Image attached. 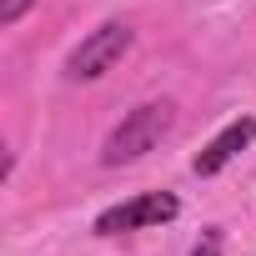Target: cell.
<instances>
[{
  "label": "cell",
  "mask_w": 256,
  "mask_h": 256,
  "mask_svg": "<svg viewBox=\"0 0 256 256\" xmlns=\"http://www.w3.org/2000/svg\"><path fill=\"white\" fill-rule=\"evenodd\" d=\"M191 256H221V231L211 226V231H206V236L196 241V251H191Z\"/></svg>",
  "instance_id": "6"
},
{
  "label": "cell",
  "mask_w": 256,
  "mask_h": 256,
  "mask_svg": "<svg viewBox=\"0 0 256 256\" xmlns=\"http://www.w3.org/2000/svg\"><path fill=\"white\" fill-rule=\"evenodd\" d=\"M26 10H30V0H0V26H16Z\"/></svg>",
  "instance_id": "5"
},
{
  "label": "cell",
  "mask_w": 256,
  "mask_h": 256,
  "mask_svg": "<svg viewBox=\"0 0 256 256\" xmlns=\"http://www.w3.org/2000/svg\"><path fill=\"white\" fill-rule=\"evenodd\" d=\"M126 50H131V26H120V20H106L100 30H90L76 50H70V60H66V76L70 80H96V76H106Z\"/></svg>",
  "instance_id": "2"
},
{
  "label": "cell",
  "mask_w": 256,
  "mask_h": 256,
  "mask_svg": "<svg viewBox=\"0 0 256 256\" xmlns=\"http://www.w3.org/2000/svg\"><path fill=\"white\" fill-rule=\"evenodd\" d=\"M171 120H176V106H171V100H146V106H136V110L106 136L100 161H106V166H131V161H141L146 151L161 146V136L171 131Z\"/></svg>",
  "instance_id": "1"
},
{
  "label": "cell",
  "mask_w": 256,
  "mask_h": 256,
  "mask_svg": "<svg viewBox=\"0 0 256 256\" xmlns=\"http://www.w3.org/2000/svg\"><path fill=\"white\" fill-rule=\"evenodd\" d=\"M251 136H256V120H251V116L231 120L226 131H221V136H216V141H211V146L196 156V176H216V171H221V166H226L236 151H246V146H251Z\"/></svg>",
  "instance_id": "4"
},
{
  "label": "cell",
  "mask_w": 256,
  "mask_h": 256,
  "mask_svg": "<svg viewBox=\"0 0 256 256\" xmlns=\"http://www.w3.org/2000/svg\"><path fill=\"white\" fill-rule=\"evenodd\" d=\"M181 211V201L171 191H151V196H136V201H126V206H110L100 211L96 221V236H120V231H136V226H161Z\"/></svg>",
  "instance_id": "3"
}]
</instances>
